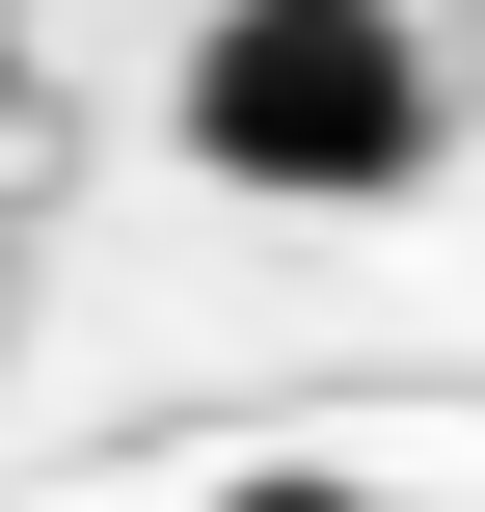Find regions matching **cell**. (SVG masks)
Instances as JSON below:
<instances>
[{"label":"cell","instance_id":"1","mask_svg":"<svg viewBox=\"0 0 485 512\" xmlns=\"http://www.w3.org/2000/svg\"><path fill=\"white\" fill-rule=\"evenodd\" d=\"M162 135H189L216 189H270V216H378V189H432V135H459V54H432L405 0H216L189 81H162Z\"/></svg>","mask_w":485,"mask_h":512},{"label":"cell","instance_id":"2","mask_svg":"<svg viewBox=\"0 0 485 512\" xmlns=\"http://www.w3.org/2000/svg\"><path fill=\"white\" fill-rule=\"evenodd\" d=\"M216 512H378V486H324V459H243V486H216Z\"/></svg>","mask_w":485,"mask_h":512}]
</instances>
